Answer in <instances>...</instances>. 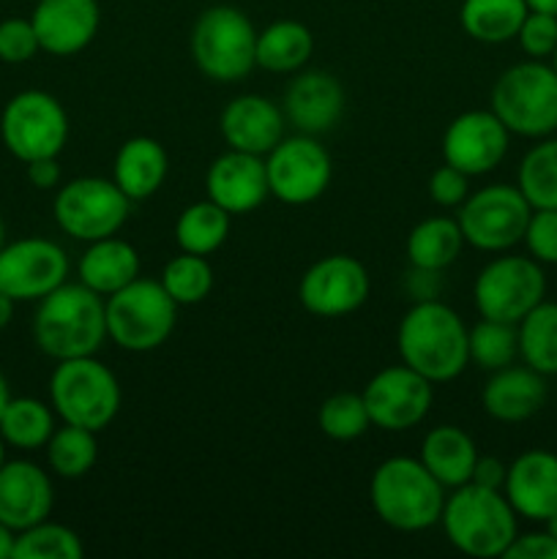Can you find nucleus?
<instances>
[{
	"label": "nucleus",
	"instance_id": "nucleus-1",
	"mask_svg": "<svg viewBox=\"0 0 557 559\" xmlns=\"http://www.w3.org/2000/svg\"><path fill=\"white\" fill-rule=\"evenodd\" d=\"M470 328L442 300H415L396 331V349L404 366L429 382H451L470 366Z\"/></svg>",
	"mask_w": 557,
	"mask_h": 559
},
{
	"label": "nucleus",
	"instance_id": "nucleus-2",
	"mask_svg": "<svg viewBox=\"0 0 557 559\" xmlns=\"http://www.w3.org/2000/svg\"><path fill=\"white\" fill-rule=\"evenodd\" d=\"M33 342L47 358H87L107 342L104 298L82 282H63L38 300L33 314Z\"/></svg>",
	"mask_w": 557,
	"mask_h": 559
},
{
	"label": "nucleus",
	"instance_id": "nucleus-3",
	"mask_svg": "<svg viewBox=\"0 0 557 559\" xmlns=\"http://www.w3.org/2000/svg\"><path fill=\"white\" fill-rule=\"evenodd\" d=\"M375 516L399 533H424L440 524L446 486L420 464V459L391 456L377 464L369 480Z\"/></svg>",
	"mask_w": 557,
	"mask_h": 559
},
{
	"label": "nucleus",
	"instance_id": "nucleus-4",
	"mask_svg": "<svg viewBox=\"0 0 557 559\" xmlns=\"http://www.w3.org/2000/svg\"><path fill=\"white\" fill-rule=\"evenodd\" d=\"M448 544L475 559L506 557L519 535V516L500 489L464 484L451 489L440 513Z\"/></svg>",
	"mask_w": 557,
	"mask_h": 559
},
{
	"label": "nucleus",
	"instance_id": "nucleus-5",
	"mask_svg": "<svg viewBox=\"0 0 557 559\" xmlns=\"http://www.w3.org/2000/svg\"><path fill=\"white\" fill-rule=\"evenodd\" d=\"M49 404L60 424L82 426L91 431H104L120 413L123 391L109 366L87 358L58 360L49 374Z\"/></svg>",
	"mask_w": 557,
	"mask_h": 559
},
{
	"label": "nucleus",
	"instance_id": "nucleus-6",
	"mask_svg": "<svg viewBox=\"0 0 557 559\" xmlns=\"http://www.w3.org/2000/svg\"><path fill=\"white\" fill-rule=\"evenodd\" d=\"M489 109L511 134L552 136L557 131V71L533 58L508 66L491 87Z\"/></svg>",
	"mask_w": 557,
	"mask_h": 559
},
{
	"label": "nucleus",
	"instance_id": "nucleus-7",
	"mask_svg": "<svg viewBox=\"0 0 557 559\" xmlns=\"http://www.w3.org/2000/svg\"><path fill=\"white\" fill-rule=\"evenodd\" d=\"M107 338L126 353H153L164 347L178 325V304L158 278H134L104 298Z\"/></svg>",
	"mask_w": 557,
	"mask_h": 559
},
{
	"label": "nucleus",
	"instance_id": "nucleus-8",
	"mask_svg": "<svg viewBox=\"0 0 557 559\" xmlns=\"http://www.w3.org/2000/svg\"><path fill=\"white\" fill-rule=\"evenodd\" d=\"M191 58L213 82H240L257 66V27L235 5H211L191 27Z\"/></svg>",
	"mask_w": 557,
	"mask_h": 559
},
{
	"label": "nucleus",
	"instance_id": "nucleus-9",
	"mask_svg": "<svg viewBox=\"0 0 557 559\" xmlns=\"http://www.w3.org/2000/svg\"><path fill=\"white\" fill-rule=\"evenodd\" d=\"M546 298V273L530 254H497L486 262L473 284L481 317L519 325Z\"/></svg>",
	"mask_w": 557,
	"mask_h": 559
},
{
	"label": "nucleus",
	"instance_id": "nucleus-10",
	"mask_svg": "<svg viewBox=\"0 0 557 559\" xmlns=\"http://www.w3.org/2000/svg\"><path fill=\"white\" fill-rule=\"evenodd\" d=\"M131 200L115 186L112 178H74L60 183L52 200L55 224L69 238L93 243V240L109 238L123 229L129 222Z\"/></svg>",
	"mask_w": 557,
	"mask_h": 559
},
{
	"label": "nucleus",
	"instance_id": "nucleus-11",
	"mask_svg": "<svg viewBox=\"0 0 557 559\" xmlns=\"http://www.w3.org/2000/svg\"><path fill=\"white\" fill-rule=\"evenodd\" d=\"M0 140L22 164L55 158L69 142V115L47 91H22L0 112Z\"/></svg>",
	"mask_w": 557,
	"mask_h": 559
},
{
	"label": "nucleus",
	"instance_id": "nucleus-12",
	"mask_svg": "<svg viewBox=\"0 0 557 559\" xmlns=\"http://www.w3.org/2000/svg\"><path fill=\"white\" fill-rule=\"evenodd\" d=\"M533 205L524 200L519 186L491 183L473 191L457 207V222L464 243L486 254H502L522 243Z\"/></svg>",
	"mask_w": 557,
	"mask_h": 559
},
{
	"label": "nucleus",
	"instance_id": "nucleus-13",
	"mask_svg": "<svg viewBox=\"0 0 557 559\" xmlns=\"http://www.w3.org/2000/svg\"><path fill=\"white\" fill-rule=\"evenodd\" d=\"M268 189L284 205H311L333 178L331 153L311 134L284 136L265 156Z\"/></svg>",
	"mask_w": 557,
	"mask_h": 559
},
{
	"label": "nucleus",
	"instance_id": "nucleus-14",
	"mask_svg": "<svg viewBox=\"0 0 557 559\" xmlns=\"http://www.w3.org/2000/svg\"><path fill=\"white\" fill-rule=\"evenodd\" d=\"M71 262L49 238H20L0 249V293L14 304H38L69 282Z\"/></svg>",
	"mask_w": 557,
	"mask_h": 559
},
{
	"label": "nucleus",
	"instance_id": "nucleus-15",
	"mask_svg": "<svg viewBox=\"0 0 557 559\" xmlns=\"http://www.w3.org/2000/svg\"><path fill=\"white\" fill-rule=\"evenodd\" d=\"M371 289L369 271L358 257L328 254L306 267L298 284V300L309 314L336 320L358 311Z\"/></svg>",
	"mask_w": 557,
	"mask_h": 559
},
{
	"label": "nucleus",
	"instance_id": "nucleus-16",
	"mask_svg": "<svg viewBox=\"0 0 557 559\" xmlns=\"http://www.w3.org/2000/svg\"><path fill=\"white\" fill-rule=\"evenodd\" d=\"M371 426L382 431H407L424 424L435 402V382L410 366H386L360 391Z\"/></svg>",
	"mask_w": 557,
	"mask_h": 559
},
{
	"label": "nucleus",
	"instance_id": "nucleus-17",
	"mask_svg": "<svg viewBox=\"0 0 557 559\" xmlns=\"http://www.w3.org/2000/svg\"><path fill=\"white\" fill-rule=\"evenodd\" d=\"M511 147V131L491 109H467L448 123L442 134V162L470 178L489 175Z\"/></svg>",
	"mask_w": 557,
	"mask_h": 559
},
{
	"label": "nucleus",
	"instance_id": "nucleus-18",
	"mask_svg": "<svg viewBox=\"0 0 557 559\" xmlns=\"http://www.w3.org/2000/svg\"><path fill=\"white\" fill-rule=\"evenodd\" d=\"M205 194L229 216H246L271 197L268 189L265 156L233 151L213 158L205 173Z\"/></svg>",
	"mask_w": 557,
	"mask_h": 559
},
{
	"label": "nucleus",
	"instance_id": "nucleus-19",
	"mask_svg": "<svg viewBox=\"0 0 557 559\" xmlns=\"http://www.w3.org/2000/svg\"><path fill=\"white\" fill-rule=\"evenodd\" d=\"M42 52L71 58L93 44L102 27L98 0H38L31 14Z\"/></svg>",
	"mask_w": 557,
	"mask_h": 559
},
{
	"label": "nucleus",
	"instance_id": "nucleus-20",
	"mask_svg": "<svg viewBox=\"0 0 557 559\" xmlns=\"http://www.w3.org/2000/svg\"><path fill=\"white\" fill-rule=\"evenodd\" d=\"M344 87L331 71H300L284 91L282 112L300 134H328L344 115Z\"/></svg>",
	"mask_w": 557,
	"mask_h": 559
},
{
	"label": "nucleus",
	"instance_id": "nucleus-21",
	"mask_svg": "<svg viewBox=\"0 0 557 559\" xmlns=\"http://www.w3.org/2000/svg\"><path fill=\"white\" fill-rule=\"evenodd\" d=\"M55 506L52 478L27 459H5L0 467V522L14 533L49 519Z\"/></svg>",
	"mask_w": 557,
	"mask_h": 559
},
{
	"label": "nucleus",
	"instance_id": "nucleus-22",
	"mask_svg": "<svg viewBox=\"0 0 557 559\" xmlns=\"http://www.w3.org/2000/svg\"><path fill=\"white\" fill-rule=\"evenodd\" d=\"M502 495L517 516L544 524L557 511V453L530 448L508 464Z\"/></svg>",
	"mask_w": 557,
	"mask_h": 559
},
{
	"label": "nucleus",
	"instance_id": "nucleus-23",
	"mask_svg": "<svg viewBox=\"0 0 557 559\" xmlns=\"http://www.w3.org/2000/svg\"><path fill=\"white\" fill-rule=\"evenodd\" d=\"M284 112L260 93H244L227 102L218 118V131L227 147L254 156H268L284 140Z\"/></svg>",
	"mask_w": 557,
	"mask_h": 559
},
{
	"label": "nucleus",
	"instance_id": "nucleus-24",
	"mask_svg": "<svg viewBox=\"0 0 557 559\" xmlns=\"http://www.w3.org/2000/svg\"><path fill=\"white\" fill-rule=\"evenodd\" d=\"M549 388L546 377L535 369L524 366H506V369L491 371L481 391V407L491 420L500 424H522L544 409Z\"/></svg>",
	"mask_w": 557,
	"mask_h": 559
},
{
	"label": "nucleus",
	"instance_id": "nucleus-25",
	"mask_svg": "<svg viewBox=\"0 0 557 559\" xmlns=\"http://www.w3.org/2000/svg\"><path fill=\"white\" fill-rule=\"evenodd\" d=\"M169 175V156L153 136H131L118 147L112 162V180L131 202L156 194Z\"/></svg>",
	"mask_w": 557,
	"mask_h": 559
},
{
	"label": "nucleus",
	"instance_id": "nucleus-26",
	"mask_svg": "<svg viewBox=\"0 0 557 559\" xmlns=\"http://www.w3.org/2000/svg\"><path fill=\"white\" fill-rule=\"evenodd\" d=\"M76 273H80V282L85 287H91L102 298H109L126 284L140 278V254L129 240L109 235V238L87 243L80 262H76Z\"/></svg>",
	"mask_w": 557,
	"mask_h": 559
},
{
	"label": "nucleus",
	"instance_id": "nucleus-27",
	"mask_svg": "<svg viewBox=\"0 0 557 559\" xmlns=\"http://www.w3.org/2000/svg\"><path fill=\"white\" fill-rule=\"evenodd\" d=\"M420 464L440 480L446 489L470 484L473 467L478 462V448L475 440L464 429L451 424L435 426L420 440Z\"/></svg>",
	"mask_w": 557,
	"mask_h": 559
},
{
	"label": "nucleus",
	"instance_id": "nucleus-28",
	"mask_svg": "<svg viewBox=\"0 0 557 559\" xmlns=\"http://www.w3.org/2000/svg\"><path fill=\"white\" fill-rule=\"evenodd\" d=\"M315 52V36L298 20H276L257 33V66L271 74H295Z\"/></svg>",
	"mask_w": 557,
	"mask_h": 559
},
{
	"label": "nucleus",
	"instance_id": "nucleus-29",
	"mask_svg": "<svg viewBox=\"0 0 557 559\" xmlns=\"http://www.w3.org/2000/svg\"><path fill=\"white\" fill-rule=\"evenodd\" d=\"M464 235L453 216H429L415 224L407 235V262L420 271L442 273L459 260Z\"/></svg>",
	"mask_w": 557,
	"mask_h": 559
},
{
	"label": "nucleus",
	"instance_id": "nucleus-30",
	"mask_svg": "<svg viewBox=\"0 0 557 559\" xmlns=\"http://www.w3.org/2000/svg\"><path fill=\"white\" fill-rule=\"evenodd\" d=\"M528 11L524 0H462L459 22L473 41L508 44L517 38Z\"/></svg>",
	"mask_w": 557,
	"mask_h": 559
},
{
	"label": "nucleus",
	"instance_id": "nucleus-31",
	"mask_svg": "<svg viewBox=\"0 0 557 559\" xmlns=\"http://www.w3.org/2000/svg\"><path fill=\"white\" fill-rule=\"evenodd\" d=\"M55 418L58 415H55L52 404L33 396H11L3 415H0V440L16 451L47 448L49 437L58 429Z\"/></svg>",
	"mask_w": 557,
	"mask_h": 559
},
{
	"label": "nucleus",
	"instance_id": "nucleus-32",
	"mask_svg": "<svg viewBox=\"0 0 557 559\" xmlns=\"http://www.w3.org/2000/svg\"><path fill=\"white\" fill-rule=\"evenodd\" d=\"M229 227H233V216L205 197L180 211L175 222V243L189 254L211 257L229 238Z\"/></svg>",
	"mask_w": 557,
	"mask_h": 559
},
{
	"label": "nucleus",
	"instance_id": "nucleus-33",
	"mask_svg": "<svg viewBox=\"0 0 557 559\" xmlns=\"http://www.w3.org/2000/svg\"><path fill=\"white\" fill-rule=\"evenodd\" d=\"M519 358L544 377H557V304L541 300L517 325Z\"/></svg>",
	"mask_w": 557,
	"mask_h": 559
},
{
	"label": "nucleus",
	"instance_id": "nucleus-34",
	"mask_svg": "<svg viewBox=\"0 0 557 559\" xmlns=\"http://www.w3.org/2000/svg\"><path fill=\"white\" fill-rule=\"evenodd\" d=\"M98 462V440L96 431L82 429V426L63 424L52 431L47 442V464L49 473L63 480H80L96 467Z\"/></svg>",
	"mask_w": 557,
	"mask_h": 559
},
{
	"label": "nucleus",
	"instance_id": "nucleus-35",
	"mask_svg": "<svg viewBox=\"0 0 557 559\" xmlns=\"http://www.w3.org/2000/svg\"><path fill=\"white\" fill-rule=\"evenodd\" d=\"M517 186L533 207H557V136H544L524 153Z\"/></svg>",
	"mask_w": 557,
	"mask_h": 559
},
{
	"label": "nucleus",
	"instance_id": "nucleus-36",
	"mask_svg": "<svg viewBox=\"0 0 557 559\" xmlns=\"http://www.w3.org/2000/svg\"><path fill=\"white\" fill-rule=\"evenodd\" d=\"M470 364H475L484 371L506 369V366L517 364L519 358V331L511 322H497L481 317L473 328H470Z\"/></svg>",
	"mask_w": 557,
	"mask_h": 559
},
{
	"label": "nucleus",
	"instance_id": "nucleus-37",
	"mask_svg": "<svg viewBox=\"0 0 557 559\" xmlns=\"http://www.w3.org/2000/svg\"><path fill=\"white\" fill-rule=\"evenodd\" d=\"M158 282H162V287L167 289V295L178 306H197L211 295L213 267L208 262V257L180 251L178 257H173L164 265Z\"/></svg>",
	"mask_w": 557,
	"mask_h": 559
},
{
	"label": "nucleus",
	"instance_id": "nucleus-38",
	"mask_svg": "<svg viewBox=\"0 0 557 559\" xmlns=\"http://www.w3.org/2000/svg\"><path fill=\"white\" fill-rule=\"evenodd\" d=\"M82 555H85L82 538L66 524L44 519L16 533L14 559H80Z\"/></svg>",
	"mask_w": 557,
	"mask_h": 559
},
{
	"label": "nucleus",
	"instance_id": "nucleus-39",
	"mask_svg": "<svg viewBox=\"0 0 557 559\" xmlns=\"http://www.w3.org/2000/svg\"><path fill=\"white\" fill-rule=\"evenodd\" d=\"M317 426L328 440L353 442L369 431L371 420L366 413V404L360 393H333L320 404Z\"/></svg>",
	"mask_w": 557,
	"mask_h": 559
},
{
	"label": "nucleus",
	"instance_id": "nucleus-40",
	"mask_svg": "<svg viewBox=\"0 0 557 559\" xmlns=\"http://www.w3.org/2000/svg\"><path fill=\"white\" fill-rule=\"evenodd\" d=\"M522 243L541 265H557V207H533Z\"/></svg>",
	"mask_w": 557,
	"mask_h": 559
},
{
	"label": "nucleus",
	"instance_id": "nucleus-41",
	"mask_svg": "<svg viewBox=\"0 0 557 559\" xmlns=\"http://www.w3.org/2000/svg\"><path fill=\"white\" fill-rule=\"evenodd\" d=\"M42 52L38 44L36 27H33L31 16H9L0 22V60L11 66H20L33 60Z\"/></svg>",
	"mask_w": 557,
	"mask_h": 559
},
{
	"label": "nucleus",
	"instance_id": "nucleus-42",
	"mask_svg": "<svg viewBox=\"0 0 557 559\" xmlns=\"http://www.w3.org/2000/svg\"><path fill=\"white\" fill-rule=\"evenodd\" d=\"M519 49L533 60L552 58L557 49V16L541 14V11H528L522 27L517 33Z\"/></svg>",
	"mask_w": 557,
	"mask_h": 559
},
{
	"label": "nucleus",
	"instance_id": "nucleus-43",
	"mask_svg": "<svg viewBox=\"0 0 557 559\" xmlns=\"http://www.w3.org/2000/svg\"><path fill=\"white\" fill-rule=\"evenodd\" d=\"M429 197L440 207H459L470 197V175L442 162L429 178Z\"/></svg>",
	"mask_w": 557,
	"mask_h": 559
},
{
	"label": "nucleus",
	"instance_id": "nucleus-44",
	"mask_svg": "<svg viewBox=\"0 0 557 559\" xmlns=\"http://www.w3.org/2000/svg\"><path fill=\"white\" fill-rule=\"evenodd\" d=\"M506 559H557V538H552L546 530L517 535L508 546Z\"/></svg>",
	"mask_w": 557,
	"mask_h": 559
},
{
	"label": "nucleus",
	"instance_id": "nucleus-45",
	"mask_svg": "<svg viewBox=\"0 0 557 559\" xmlns=\"http://www.w3.org/2000/svg\"><path fill=\"white\" fill-rule=\"evenodd\" d=\"M25 175H27V183H31L33 189H42V191L58 189L60 178H63V173H60L58 156L27 162L25 164Z\"/></svg>",
	"mask_w": 557,
	"mask_h": 559
},
{
	"label": "nucleus",
	"instance_id": "nucleus-46",
	"mask_svg": "<svg viewBox=\"0 0 557 559\" xmlns=\"http://www.w3.org/2000/svg\"><path fill=\"white\" fill-rule=\"evenodd\" d=\"M506 473H508V464H502L497 456H478L473 467V478L470 484L475 486H484V489H500L506 484Z\"/></svg>",
	"mask_w": 557,
	"mask_h": 559
},
{
	"label": "nucleus",
	"instance_id": "nucleus-47",
	"mask_svg": "<svg viewBox=\"0 0 557 559\" xmlns=\"http://www.w3.org/2000/svg\"><path fill=\"white\" fill-rule=\"evenodd\" d=\"M14 544H16V533L9 527V524L0 522V559H14Z\"/></svg>",
	"mask_w": 557,
	"mask_h": 559
},
{
	"label": "nucleus",
	"instance_id": "nucleus-48",
	"mask_svg": "<svg viewBox=\"0 0 557 559\" xmlns=\"http://www.w3.org/2000/svg\"><path fill=\"white\" fill-rule=\"evenodd\" d=\"M14 306L16 304L9 298V295L0 293V331H3V328H9L11 317H14Z\"/></svg>",
	"mask_w": 557,
	"mask_h": 559
},
{
	"label": "nucleus",
	"instance_id": "nucleus-49",
	"mask_svg": "<svg viewBox=\"0 0 557 559\" xmlns=\"http://www.w3.org/2000/svg\"><path fill=\"white\" fill-rule=\"evenodd\" d=\"M530 11H541V14H555L557 16V0H524Z\"/></svg>",
	"mask_w": 557,
	"mask_h": 559
},
{
	"label": "nucleus",
	"instance_id": "nucleus-50",
	"mask_svg": "<svg viewBox=\"0 0 557 559\" xmlns=\"http://www.w3.org/2000/svg\"><path fill=\"white\" fill-rule=\"evenodd\" d=\"M11 402V391H9V380L3 377V371H0V415H3L5 404Z\"/></svg>",
	"mask_w": 557,
	"mask_h": 559
},
{
	"label": "nucleus",
	"instance_id": "nucleus-51",
	"mask_svg": "<svg viewBox=\"0 0 557 559\" xmlns=\"http://www.w3.org/2000/svg\"><path fill=\"white\" fill-rule=\"evenodd\" d=\"M544 530H546V533L552 535V538H557V511L552 513L549 519H546V522H544Z\"/></svg>",
	"mask_w": 557,
	"mask_h": 559
},
{
	"label": "nucleus",
	"instance_id": "nucleus-52",
	"mask_svg": "<svg viewBox=\"0 0 557 559\" xmlns=\"http://www.w3.org/2000/svg\"><path fill=\"white\" fill-rule=\"evenodd\" d=\"M5 246V224H3V218H0V249H3Z\"/></svg>",
	"mask_w": 557,
	"mask_h": 559
},
{
	"label": "nucleus",
	"instance_id": "nucleus-53",
	"mask_svg": "<svg viewBox=\"0 0 557 559\" xmlns=\"http://www.w3.org/2000/svg\"><path fill=\"white\" fill-rule=\"evenodd\" d=\"M3 464H5V442L0 440V467H3Z\"/></svg>",
	"mask_w": 557,
	"mask_h": 559
},
{
	"label": "nucleus",
	"instance_id": "nucleus-54",
	"mask_svg": "<svg viewBox=\"0 0 557 559\" xmlns=\"http://www.w3.org/2000/svg\"><path fill=\"white\" fill-rule=\"evenodd\" d=\"M549 60H552V69L557 71V49H555V52H552V58H549Z\"/></svg>",
	"mask_w": 557,
	"mask_h": 559
}]
</instances>
